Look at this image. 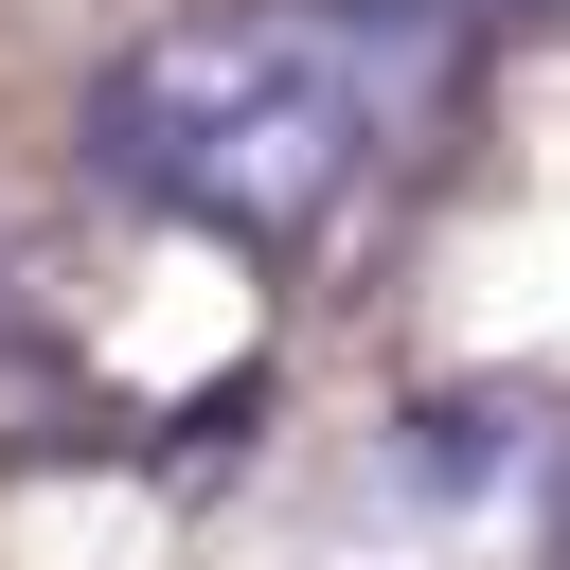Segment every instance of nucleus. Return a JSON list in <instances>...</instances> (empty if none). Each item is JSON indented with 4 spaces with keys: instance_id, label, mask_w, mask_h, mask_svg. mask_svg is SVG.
<instances>
[{
    "instance_id": "obj_1",
    "label": "nucleus",
    "mask_w": 570,
    "mask_h": 570,
    "mask_svg": "<svg viewBox=\"0 0 570 570\" xmlns=\"http://www.w3.org/2000/svg\"><path fill=\"white\" fill-rule=\"evenodd\" d=\"M89 160L125 196L196 214V232L285 249V232H321L374 178V71H356V36L321 0H285V18H160V36H125L89 71Z\"/></svg>"
}]
</instances>
